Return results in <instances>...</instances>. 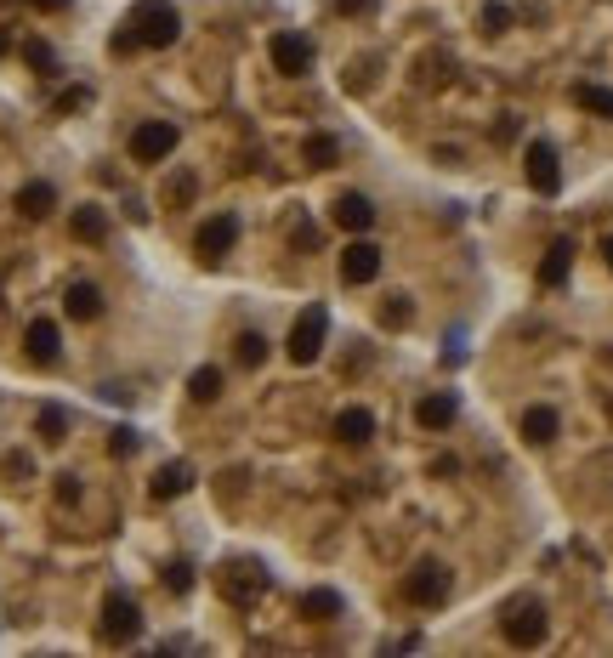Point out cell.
Masks as SVG:
<instances>
[{
	"label": "cell",
	"mask_w": 613,
	"mask_h": 658,
	"mask_svg": "<svg viewBox=\"0 0 613 658\" xmlns=\"http://www.w3.org/2000/svg\"><path fill=\"white\" fill-rule=\"evenodd\" d=\"M131 29H137L142 46H171L182 35V12H176L171 0H137L131 6Z\"/></svg>",
	"instance_id": "6da1fadb"
},
{
	"label": "cell",
	"mask_w": 613,
	"mask_h": 658,
	"mask_svg": "<svg viewBox=\"0 0 613 658\" xmlns=\"http://www.w3.org/2000/svg\"><path fill=\"white\" fill-rule=\"evenodd\" d=\"M500 630H506L511 647H540L545 630H551V619H545V607L534 602V596H517V602L500 613Z\"/></svg>",
	"instance_id": "7a4b0ae2"
},
{
	"label": "cell",
	"mask_w": 613,
	"mask_h": 658,
	"mask_svg": "<svg viewBox=\"0 0 613 658\" xmlns=\"http://www.w3.org/2000/svg\"><path fill=\"white\" fill-rule=\"evenodd\" d=\"M449 590H455V579H449L443 562H415L409 579H403V596H409L415 607H443L449 602Z\"/></svg>",
	"instance_id": "3957f363"
},
{
	"label": "cell",
	"mask_w": 613,
	"mask_h": 658,
	"mask_svg": "<svg viewBox=\"0 0 613 658\" xmlns=\"http://www.w3.org/2000/svg\"><path fill=\"white\" fill-rule=\"evenodd\" d=\"M267 57H273V69H279V74L301 80V74L313 69V40L296 35V29H279V35L267 40Z\"/></svg>",
	"instance_id": "277c9868"
},
{
	"label": "cell",
	"mask_w": 613,
	"mask_h": 658,
	"mask_svg": "<svg viewBox=\"0 0 613 658\" xmlns=\"http://www.w3.org/2000/svg\"><path fill=\"white\" fill-rule=\"evenodd\" d=\"M523 176H528V188L540 193V199H551V193L562 188V159H557V148H551V142H528Z\"/></svg>",
	"instance_id": "5b68a950"
},
{
	"label": "cell",
	"mask_w": 613,
	"mask_h": 658,
	"mask_svg": "<svg viewBox=\"0 0 613 658\" xmlns=\"http://www.w3.org/2000/svg\"><path fill=\"white\" fill-rule=\"evenodd\" d=\"M171 148H176L171 120H142L137 131H131V159H137V165H159V159H171Z\"/></svg>",
	"instance_id": "8992f818"
},
{
	"label": "cell",
	"mask_w": 613,
	"mask_h": 658,
	"mask_svg": "<svg viewBox=\"0 0 613 658\" xmlns=\"http://www.w3.org/2000/svg\"><path fill=\"white\" fill-rule=\"evenodd\" d=\"M324 329H330V312L313 301V307L296 318V329H290V358H296V364H313L318 352H324Z\"/></svg>",
	"instance_id": "52a82bcc"
},
{
	"label": "cell",
	"mask_w": 613,
	"mask_h": 658,
	"mask_svg": "<svg viewBox=\"0 0 613 658\" xmlns=\"http://www.w3.org/2000/svg\"><path fill=\"white\" fill-rule=\"evenodd\" d=\"M233 239H239V216L222 210V216H211V222L193 233V250H199V261H222L233 250Z\"/></svg>",
	"instance_id": "ba28073f"
},
{
	"label": "cell",
	"mask_w": 613,
	"mask_h": 658,
	"mask_svg": "<svg viewBox=\"0 0 613 658\" xmlns=\"http://www.w3.org/2000/svg\"><path fill=\"white\" fill-rule=\"evenodd\" d=\"M216 585H222L228 602H256V596L267 590V573L256 568V562H228V568L216 573Z\"/></svg>",
	"instance_id": "9c48e42d"
},
{
	"label": "cell",
	"mask_w": 613,
	"mask_h": 658,
	"mask_svg": "<svg viewBox=\"0 0 613 658\" xmlns=\"http://www.w3.org/2000/svg\"><path fill=\"white\" fill-rule=\"evenodd\" d=\"M137 630H142V607L131 602L125 590H114V596L103 602V636L108 641H131Z\"/></svg>",
	"instance_id": "30bf717a"
},
{
	"label": "cell",
	"mask_w": 613,
	"mask_h": 658,
	"mask_svg": "<svg viewBox=\"0 0 613 658\" xmlns=\"http://www.w3.org/2000/svg\"><path fill=\"white\" fill-rule=\"evenodd\" d=\"M341 278H347V284H375V278H381V250L369 239H352L347 250H341Z\"/></svg>",
	"instance_id": "8fae6325"
},
{
	"label": "cell",
	"mask_w": 613,
	"mask_h": 658,
	"mask_svg": "<svg viewBox=\"0 0 613 658\" xmlns=\"http://www.w3.org/2000/svg\"><path fill=\"white\" fill-rule=\"evenodd\" d=\"M455 415H460V398H455V392H426V398L415 403V420H421L426 432H449V426H455Z\"/></svg>",
	"instance_id": "7c38bea8"
},
{
	"label": "cell",
	"mask_w": 613,
	"mask_h": 658,
	"mask_svg": "<svg viewBox=\"0 0 613 658\" xmlns=\"http://www.w3.org/2000/svg\"><path fill=\"white\" fill-rule=\"evenodd\" d=\"M23 347H29V358H35V364H57L63 335H57L52 318H35V324H29V335H23Z\"/></svg>",
	"instance_id": "4fadbf2b"
},
{
	"label": "cell",
	"mask_w": 613,
	"mask_h": 658,
	"mask_svg": "<svg viewBox=\"0 0 613 658\" xmlns=\"http://www.w3.org/2000/svg\"><path fill=\"white\" fill-rule=\"evenodd\" d=\"M335 222L347 227V233H369L375 227V205H369L364 193H341L335 199Z\"/></svg>",
	"instance_id": "5bb4252c"
},
{
	"label": "cell",
	"mask_w": 613,
	"mask_h": 658,
	"mask_svg": "<svg viewBox=\"0 0 613 658\" xmlns=\"http://www.w3.org/2000/svg\"><path fill=\"white\" fill-rule=\"evenodd\" d=\"M335 437H341V443H352V449H358V443H369V437H375V415H369V409H358V403H352V409H341V415H335Z\"/></svg>",
	"instance_id": "9a60e30c"
},
{
	"label": "cell",
	"mask_w": 613,
	"mask_h": 658,
	"mask_svg": "<svg viewBox=\"0 0 613 658\" xmlns=\"http://www.w3.org/2000/svg\"><path fill=\"white\" fill-rule=\"evenodd\" d=\"M193 488V466L188 460H171V466L154 471V500H176V494H188Z\"/></svg>",
	"instance_id": "2e32d148"
},
{
	"label": "cell",
	"mask_w": 613,
	"mask_h": 658,
	"mask_svg": "<svg viewBox=\"0 0 613 658\" xmlns=\"http://www.w3.org/2000/svg\"><path fill=\"white\" fill-rule=\"evenodd\" d=\"M568 267H574V239H557L551 250H545V261H540V284L545 290H557L562 278H568Z\"/></svg>",
	"instance_id": "e0dca14e"
},
{
	"label": "cell",
	"mask_w": 613,
	"mask_h": 658,
	"mask_svg": "<svg viewBox=\"0 0 613 658\" xmlns=\"http://www.w3.org/2000/svg\"><path fill=\"white\" fill-rule=\"evenodd\" d=\"M63 307H69V318H80V324H91V318H103V290H97V284H69V295H63Z\"/></svg>",
	"instance_id": "ac0fdd59"
},
{
	"label": "cell",
	"mask_w": 613,
	"mask_h": 658,
	"mask_svg": "<svg viewBox=\"0 0 613 658\" xmlns=\"http://www.w3.org/2000/svg\"><path fill=\"white\" fill-rule=\"evenodd\" d=\"M557 409H551V403H534V409H528L523 415V437L528 443H534V449H545V443H551V437H557Z\"/></svg>",
	"instance_id": "d6986e66"
},
{
	"label": "cell",
	"mask_w": 613,
	"mask_h": 658,
	"mask_svg": "<svg viewBox=\"0 0 613 658\" xmlns=\"http://www.w3.org/2000/svg\"><path fill=\"white\" fill-rule=\"evenodd\" d=\"M301 159H307V171H330L335 159H341V142L330 131H313V137L301 142Z\"/></svg>",
	"instance_id": "ffe728a7"
},
{
	"label": "cell",
	"mask_w": 613,
	"mask_h": 658,
	"mask_svg": "<svg viewBox=\"0 0 613 658\" xmlns=\"http://www.w3.org/2000/svg\"><path fill=\"white\" fill-rule=\"evenodd\" d=\"M52 205H57V188H52V182H29V188H18V210L29 216V222L52 216Z\"/></svg>",
	"instance_id": "44dd1931"
},
{
	"label": "cell",
	"mask_w": 613,
	"mask_h": 658,
	"mask_svg": "<svg viewBox=\"0 0 613 658\" xmlns=\"http://www.w3.org/2000/svg\"><path fill=\"white\" fill-rule=\"evenodd\" d=\"M74 239H80V244H103L108 239V210H97V205H80V210H74Z\"/></svg>",
	"instance_id": "7402d4cb"
},
{
	"label": "cell",
	"mask_w": 613,
	"mask_h": 658,
	"mask_svg": "<svg viewBox=\"0 0 613 658\" xmlns=\"http://www.w3.org/2000/svg\"><path fill=\"white\" fill-rule=\"evenodd\" d=\"M574 103L585 108V114H602V120H613V86H574Z\"/></svg>",
	"instance_id": "603a6c76"
},
{
	"label": "cell",
	"mask_w": 613,
	"mask_h": 658,
	"mask_svg": "<svg viewBox=\"0 0 613 658\" xmlns=\"http://www.w3.org/2000/svg\"><path fill=\"white\" fill-rule=\"evenodd\" d=\"M188 392H193V403H216V398H222V369H216V364H205V369H193V381H188Z\"/></svg>",
	"instance_id": "cb8c5ba5"
},
{
	"label": "cell",
	"mask_w": 613,
	"mask_h": 658,
	"mask_svg": "<svg viewBox=\"0 0 613 658\" xmlns=\"http://www.w3.org/2000/svg\"><path fill=\"white\" fill-rule=\"evenodd\" d=\"M301 613H307V619H341V596H335V590H307V596H301Z\"/></svg>",
	"instance_id": "d4e9b609"
},
{
	"label": "cell",
	"mask_w": 613,
	"mask_h": 658,
	"mask_svg": "<svg viewBox=\"0 0 613 658\" xmlns=\"http://www.w3.org/2000/svg\"><path fill=\"white\" fill-rule=\"evenodd\" d=\"M35 432L46 437V443H63V437H69V415H63L57 403H46V409L35 415Z\"/></svg>",
	"instance_id": "484cf974"
},
{
	"label": "cell",
	"mask_w": 613,
	"mask_h": 658,
	"mask_svg": "<svg viewBox=\"0 0 613 658\" xmlns=\"http://www.w3.org/2000/svg\"><path fill=\"white\" fill-rule=\"evenodd\" d=\"M477 23H483V35H506V29H511V6H500V0H489V6L477 12Z\"/></svg>",
	"instance_id": "4316f807"
},
{
	"label": "cell",
	"mask_w": 613,
	"mask_h": 658,
	"mask_svg": "<svg viewBox=\"0 0 613 658\" xmlns=\"http://www.w3.org/2000/svg\"><path fill=\"white\" fill-rule=\"evenodd\" d=\"M193 188H199V182H193V171H176L171 176V182H165V205H188V199H193Z\"/></svg>",
	"instance_id": "83f0119b"
},
{
	"label": "cell",
	"mask_w": 613,
	"mask_h": 658,
	"mask_svg": "<svg viewBox=\"0 0 613 658\" xmlns=\"http://www.w3.org/2000/svg\"><path fill=\"white\" fill-rule=\"evenodd\" d=\"M233 347H239V364H245V369H256V364L267 358V341H262V335H239Z\"/></svg>",
	"instance_id": "f1b7e54d"
},
{
	"label": "cell",
	"mask_w": 613,
	"mask_h": 658,
	"mask_svg": "<svg viewBox=\"0 0 613 658\" xmlns=\"http://www.w3.org/2000/svg\"><path fill=\"white\" fill-rule=\"evenodd\" d=\"M23 57H29V69L57 74V57H52V46H46V40H29V46H23Z\"/></svg>",
	"instance_id": "f546056e"
},
{
	"label": "cell",
	"mask_w": 613,
	"mask_h": 658,
	"mask_svg": "<svg viewBox=\"0 0 613 658\" xmlns=\"http://www.w3.org/2000/svg\"><path fill=\"white\" fill-rule=\"evenodd\" d=\"M409 318H415V307H409L403 295H392V301H386V307H381V324H386V329H403V324H409Z\"/></svg>",
	"instance_id": "4dcf8cb0"
},
{
	"label": "cell",
	"mask_w": 613,
	"mask_h": 658,
	"mask_svg": "<svg viewBox=\"0 0 613 658\" xmlns=\"http://www.w3.org/2000/svg\"><path fill=\"white\" fill-rule=\"evenodd\" d=\"M165 590L188 596V590H193V562H171V568H165Z\"/></svg>",
	"instance_id": "1f68e13d"
},
{
	"label": "cell",
	"mask_w": 613,
	"mask_h": 658,
	"mask_svg": "<svg viewBox=\"0 0 613 658\" xmlns=\"http://www.w3.org/2000/svg\"><path fill=\"white\" fill-rule=\"evenodd\" d=\"M108 454H137V432H131V426H120V432H108Z\"/></svg>",
	"instance_id": "d6a6232c"
},
{
	"label": "cell",
	"mask_w": 613,
	"mask_h": 658,
	"mask_svg": "<svg viewBox=\"0 0 613 658\" xmlns=\"http://www.w3.org/2000/svg\"><path fill=\"white\" fill-rule=\"evenodd\" d=\"M137 46H142V40H137V29H131V23H125L120 35L108 40V52H114V57H131V52H137Z\"/></svg>",
	"instance_id": "836d02e7"
},
{
	"label": "cell",
	"mask_w": 613,
	"mask_h": 658,
	"mask_svg": "<svg viewBox=\"0 0 613 658\" xmlns=\"http://www.w3.org/2000/svg\"><path fill=\"white\" fill-rule=\"evenodd\" d=\"M74 500H80V477L63 471V477H57V505H74Z\"/></svg>",
	"instance_id": "e575fe53"
},
{
	"label": "cell",
	"mask_w": 613,
	"mask_h": 658,
	"mask_svg": "<svg viewBox=\"0 0 613 658\" xmlns=\"http://www.w3.org/2000/svg\"><path fill=\"white\" fill-rule=\"evenodd\" d=\"M29 471H35V460H29V454H6V477H12V483H23Z\"/></svg>",
	"instance_id": "d590c367"
},
{
	"label": "cell",
	"mask_w": 613,
	"mask_h": 658,
	"mask_svg": "<svg viewBox=\"0 0 613 658\" xmlns=\"http://www.w3.org/2000/svg\"><path fill=\"white\" fill-rule=\"evenodd\" d=\"M86 97H91V91H86V86H74V91H63V97H57V114H74V108H86Z\"/></svg>",
	"instance_id": "8d00e7d4"
},
{
	"label": "cell",
	"mask_w": 613,
	"mask_h": 658,
	"mask_svg": "<svg viewBox=\"0 0 613 658\" xmlns=\"http://www.w3.org/2000/svg\"><path fill=\"white\" fill-rule=\"evenodd\" d=\"M335 12L341 18H364V12H375V0H335Z\"/></svg>",
	"instance_id": "74e56055"
},
{
	"label": "cell",
	"mask_w": 613,
	"mask_h": 658,
	"mask_svg": "<svg viewBox=\"0 0 613 658\" xmlns=\"http://www.w3.org/2000/svg\"><path fill=\"white\" fill-rule=\"evenodd\" d=\"M517 131H523V120H517V114H500V125H494V142H511Z\"/></svg>",
	"instance_id": "f35d334b"
},
{
	"label": "cell",
	"mask_w": 613,
	"mask_h": 658,
	"mask_svg": "<svg viewBox=\"0 0 613 658\" xmlns=\"http://www.w3.org/2000/svg\"><path fill=\"white\" fill-rule=\"evenodd\" d=\"M40 12H63V6H69V0H35Z\"/></svg>",
	"instance_id": "ab89813d"
},
{
	"label": "cell",
	"mask_w": 613,
	"mask_h": 658,
	"mask_svg": "<svg viewBox=\"0 0 613 658\" xmlns=\"http://www.w3.org/2000/svg\"><path fill=\"white\" fill-rule=\"evenodd\" d=\"M602 256H608V267H613V239H602Z\"/></svg>",
	"instance_id": "60d3db41"
},
{
	"label": "cell",
	"mask_w": 613,
	"mask_h": 658,
	"mask_svg": "<svg viewBox=\"0 0 613 658\" xmlns=\"http://www.w3.org/2000/svg\"><path fill=\"white\" fill-rule=\"evenodd\" d=\"M6 46H12V40H6V35H0V57H6Z\"/></svg>",
	"instance_id": "b9f144b4"
}]
</instances>
